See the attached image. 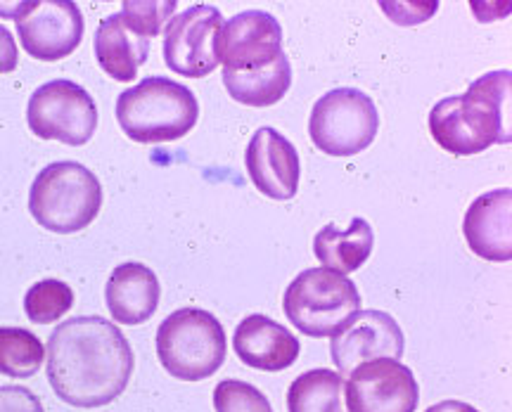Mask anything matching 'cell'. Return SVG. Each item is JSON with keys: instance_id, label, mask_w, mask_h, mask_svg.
Masks as SVG:
<instances>
[{"instance_id": "5", "label": "cell", "mask_w": 512, "mask_h": 412, "mask_svg": "<svg viewBox=\"0 0 512 412\" xmlns=\"http://www.w3.org/2000/svg\"><path fill=\"white\" fill-rule=\"evenodd\" d=\"M155 346L162 368L181 382H202L216 375L228 356V337L219 318L190 306L162 320Z\"/></svg>"}, {"instance_id": "15", "label": "cell", "mask_w": 512, "mask_h": 412, "mask_svg": "<svg viewBox=\"0 0 512 412\" xmlns=\"http://www.w3.org/2000/svg\"><path fill=\"white\" fill-rule=\"evenodd\" d=\"M233 351L247 368L275 375L297 363L302 344L285 325L268 315L252 313L235 327Z\"/></svg>"}, {"instance_id": "11", "label": "cell", "mask_w": 512, "mask_h": 412, "mask_svg": "<svg viewBox=\"0 0 512 412\" xmlns=\"http://www.w3.org/2000/svg\"><path fill=\"white\" fill-rule=\"evenodd\" d=\"M223 15L214 5H192L178 12L164 27V62L171 72L204 79L219 67L214 41L223 27Z\"/></svg>"}, {"instance_id": "16", "label": "cell", "mask_w": 512, "mask_h": 412, "mask_svg": "<svg viewBox=\"0 0 512 412\" xmlns=\"http://www.w3.org/2000/svg\"><path fill=\"white\" fill-rule=\"evenodd\" d=\"M463 235L479 259L508 263L512 259V190L498 188L479 195L465 211Z\"/></svg>"}, {"instance_id": "28", "label": "cell", "mask_w": 512, "mask_h": 412, "mask_svg": "<svg viewBox=\"0 0 512 412\" xmlns=\"http://www.w3.org/2000/svg\"><path fill=\"white\" fill-rule=\"evenodd\" d=\"M425 412H482V410H477L475 405H470L465 401H453V398H448V401L430 405Z\"/></svg>"}, {"instance_id": "3", "label": "cell", "mask_w": 512, "mask_h": 412, "mask_svg": "<svg viewBox=\"0 0 512 412\" xmlns=\"http://www.w3.org/2000/svg\"><path fill=\"white\" fill-rule=\"evenodd\" d=\"M200 119V102L183 83L166 76H147L117 98L119 128L140 145L174 143Z\"/></svg>"}, {"instance_id": "23", "label": "cell", "mask_w": 512, "mask_h": 412, "mask_svg": "<svg viewBox=\"0 0 512 412\" xmlns=\"http://www.w3.org/2000/svg\"><path fill=\"white\" fill-rule=\"evenodd\" d=\"M74 306V289L67 282L48 278L38 280L24 294V313L31 323L50 325L72 311Z\"/></svg>"}, {"instance_id": "7", "label": "cell", "mask_w": 512, "mask_h": 412, "mask_svg": "<svg viewBox=\"0 0 512 412\" xmlns=\"http://www.w3.org/2000/svg\"><path fill=\"white\" fill-rule=\"evenodd\" d=\"M380 131L373 98L358 88H332L316 100L309 119L313 145L330 157H351L368 150Z\"/></svg>"}, {"instance_id": "2", "label": "cell", "mask_w": 512, "mask_h": 412, "mask_svg": "<svg viewBox=\"0 0 512 412\" xmlns=\"http://www.w3.org/2000/svg\"><path fill=\"white\" fill-rule=\"evenodd\" d=\"M512 74L498 69L479 76L465 93L439 100L430 112V133L441 150L470 157L494 145H508Z\"/></svg>"}, {"instance_id": "18", "label": "cell", "mask_w": 512, "mask_h": 412, "mask_svg": "<svg viewBox=\"0 0 512 412\" xmlns=\"http://www.w3.org/2000/svg\"><path fill=\"white\" fill-rule=\"evenodd\" d=\"M93 50L102 72L114 81L128 83L136 79L138 69L147 62L150 38L133 29L117 12L98 24Z\"/></svg>"}, {"instance_id": "4", "label": "cell", "mask_w": 512, "mask_h": 412, "mask_svg": "<svg viewBox=\"0 0 512 412\" xmlns=\"http://www.w3.org/2000/svg\"><path fill=\"white\" fill-rule=\"evenodd\" d=\"M102 209V185L91 169L72 159L48 164L29 190V211L41 228L72 235L88 228Z\"/></svg>"}, {"instance_id": "13", "label": "cell", "mask_w": 512, "mask_h": 412, "mask_svg": "<svg viewBox=\"0 0 512 412\" xmlns=\"http://www.w3.org/2000/svg\"><path fill=\"white\" fill-rule=\"evenodd\" d=\"M406 339L399 323L389 313L361 308L330 337V356L339 375H349L361 363L375 358H399Z\"/></svg>"}, {"instance_id": "14", "label": "cell", "mask_w": 512, "mask_h": 412, "mask_svg": "<svg viewBox=\"0 0 512 412\" xmlns=\"http://www.w3.org/2000/svg\"><path fill=\"white\" fill-rule=\"evenodd\" d=\"M247 176L261 195L275 202H287L297 195L302 162L299 152L283 133L271 126L259 128L245 152Z\"/></svg>"}, {"instance_id": "17", "label": "cell", "mask_w": 512, "mask_h": 412, "mask_svg": "<svg viewBox=\"0 0 512 412\" xmlns=\"http://www.w3.org/2000/svg\"><path fill=\"white\" fill-rule=\"evenodd\" d=\"M162 287L155 270L145 263L126 261L112 270L105 287V301L114 325L136 327L157 313Z\"/></svg>"}, {"instance_id": "27", "label": "cell", "mask_w": 512, "mask_h": 412, "mask_svg": "<svg viewBox=\"0 0 512 412\" xmlns=\"http://www.w3.org/2000/svg\"><path fill=\"white\" fill-rule=\"evenodd\" d=\"M19 64V50H17V41L12 36L10 29H5L0 24V74H10L15 72Z\"/></svg>"}, {"instance_id": "22", "label": "cell", "mask_w": 512, "mask_h": 412, "mask_svg": "<svg viewBox=\"0 0 512 412\" xmlns=\"http://www.w3.org/2000/svg\"><path fill=\"white\" fill-rule=\"evenodd\" d=\"M46 346L31 330L24 327H0V375L12 379H29L38 375Z\"/></svg>"}, {"instance_id": "10", "label": "cell", "mask_w": 512, "mask_h": 412, "mask_svg": "<svg viewBox=\"0 0 512 412\" xmlns=\"http://www.w3.org/2000/svg\"><path fill=\"white\" fill-rule=\"evenodd\" d=\"M344 403L347 412H415L420 386L399 358H375L344 379Z\"/></svg>"}, {"instance_id": "6", "label": "cell", "mask_w": 512, "mask_h": 412, "mask_svg": "<svg viewBox=\"0 0 512 412\" xmlns=\"http://www.w3.org/2000/svg\"><path fill=\"white\" fill-rule=\"evenodd\" d=\"M283 311L304 337L323 339L361 311V294L347 275L323 266L306 268L285 289Z\"/></svg>"}, {"instance_id": "19", "label": "cell", "mask_w": 512, "mask_h": 412, "mask_svg": "<svg viewBox=\"0 0 512 412\" xmlns=\"http://www.w3.org/2000/svg\"><path fill=\"white\" fill-rule=\"evenodd\" d=\"M375 247L373 225L366 218L354 216L349 228H339L335 223H328L320 228L313 237V254L320 261V266L335 270V273L349 275L366 266Z\"/></svg>"}, {"instance_id": "21", "label": "cell", "mask_w": 512, "mask_h": 412, "mask_svg": "<svg viewBox=\"0 0 512 412\" xmlns=\"http://www.w3.org/2000/svg\"><path fill=\"white\" fill-rule=\"evenodd\" d=\"M287 412H347L344 377L328 368L299 375L287 389Z\"/></svg>"}, {"instance_id": "25", "label": "cell", "mask_w": 512, "mask_h": 412, "mask_svg": "<svg viewBox=\"0 0 512 412\" xmlns=\"http://www.w3.org/2000/svg\"><path fill=\"white\" fill-rule=\"evenodd\" d=\"M216 412H273L271 401L242 379H223L214 389Z\"/></svg>"}, {"instance_id": "12", "label": "cell", "mask_w": 512, "mask_h": 412, "mask_svg": "<svg viewBox=\"0 0 512 412\" xmlns=\"http://www.w3.org/2000/svg\"><path fill=\"white\" fill-rule=\"evenodd\" d=\"M214 53L226 72H252L278 60L283 50V27L271 12L247 10L223 22Z\"/></svg>"}, {"instance_id": "8", "label": "cell", "mask_w": 512, "mask_h": 412, "mask_svg": "<svg viewBox=\"0 0 512 412\" xmlns=\"http://www.w3.org/2000/svg\"><path fill=\"white\" fill-rule=\"evenodd\" d=\"M27 124L36 138L81 147L98 128V107L81 83L55 79L31 93Z\"/></svg>"}, {"instance_id": "1", "label": "cell", "mask_w": 512, "mask_h": 412, "mask_svg": "<svg viewBox=\"0 0 512 412\" xmlns=\"http://www.w3.org/2000/svg\"><path fill=\"white\" fill-rule=\"evenodd\" d=\"M133 349L112 320L79 315L55 327L46 344V375L60 401L72 408H102L131 382Z\"/></svg>"}, {"instance_id": "26", "label": "cell", "mask_w": 512, "mask_h": 412, "mask_svg": "<svg viewBox=\"0 0 512 412\" xmlns=\"http://www.w3.org/2000/svg\"><path fill=\"white\" fill-rule=\"evenodd\" d=\"M0 412H43V403L27 386L5 384L0 386Z\"/></svg>"}, {"instance_id": "24", "label": "cell", "mask_w": 512, "mask_h": 412, "mask_svg": "<svg viewBox=\"0 0 512 412\" xmlns=\"http://www.w3.org/2000/svg\"><path fill=\"white\" fill-rule=\"evenodd\" d=\"M178 8L176 0H126L121 5L119 15L131 24L133 29L140 31L145 38H155L164 34V27L174 17Z\"/></svg>"}, {"instance_id": "20", "label": "cell", "mask_w": 512, "mask_h": 412, "mask_svg": "<svg viewBox=\"0 0 512 412\" xmlns=\"http://www.w3.org/2000/svg\"><path fill=\"white\" fill-rule=\"evenodd\" d=\"M223 86L235 102L247 107H271L285 98L292 86V64L285 53L268 67L252 72H226L223 69Z\"/></svg>"}, {"instance_id": "9", "label": "cell", "mask_w": 512, "mask_h": 412, "mask_svg": "<svg viewBox=\"0 0 512 412\" xmlns=\"http://www.w3.org/2000/svg\"><path fill=\"white\" fill-rule=\"evenodd\" d=\"M12 19L17 22L24 53L41 62L72 55L86 31L81 8L74 0H22Z\"/></svg>"}]
</instances>
